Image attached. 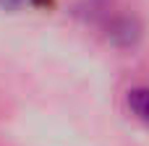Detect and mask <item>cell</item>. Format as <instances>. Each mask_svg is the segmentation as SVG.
<instances>
[{"instance_id":"7a4b0ae2","label":"cell","mask_w":149,"mask_h":146,"mask_svg":"<svg viewBox=\"0 0 149 146\" xmlns=\"http://www.w3.org/2000/svg\"><path fill=\"white\" fill-rule=\"evenodd\" d=\"M29 3H34V5H50L52 0H29Z\"/></svg>"},{"instance_id":"6da1fadb","label":"cell","mask_w":149,"mask_h":146,"mask_svg":"<svg viewBox=\"0 0 149 146\" xmlns=\"http://www.w3.org/2000/svg\"><path fill=\"white\" fill-rule=\"evenodd\" d=\"M126 104H128V112L139 123H144L149 128V86H134V89H128Z\"/></svg>"}]
</instances>
